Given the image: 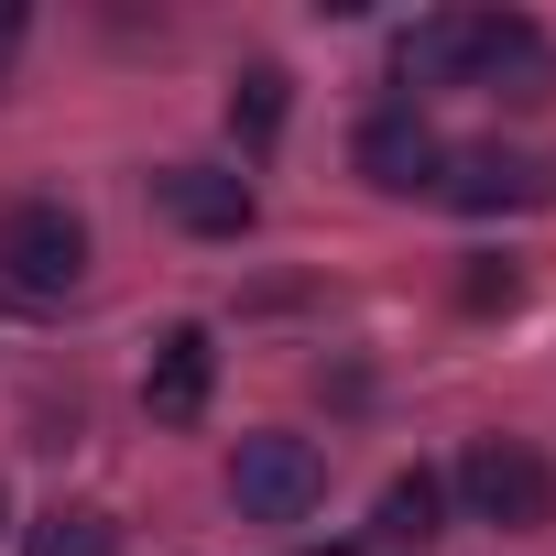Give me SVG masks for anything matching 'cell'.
I'll return each instance as SVG.
<instances>
[{"mask_svg":"<svg viewBox=\"0 0 556 556\" xmlns=\"http://www.w3.org/2000/svg\"><path fill=\"white\" fill-rule=\"evenodd\" d=\"M393 77L404 88H469V12H426L415 34H393Z\"/></svg>","mask_w":556,"mask_h":556,"instance_id":"9","label":"cell"},{"mask_svg":"<svg viewBox=\"0 0 556 556\" xmlns=\"http://www.w3.org/2000/svg\"><path fill=\"white\" fill-rule=\"evenodd\" d=\"M229 131H240V153L285 142V66H240L229 77Z\"/></svg>","mask_w":556,"mask_h":556,"instance_id":"11","label":"cell"},{"mask_svg":"<svg viewBox=\"0 0 556 556\" xmlns=\"http://www.w3.org/2000/svg\"><path fill=\"white\" fill-rule=\"evenodd\" d=\"M23 556H121V523L110 513H45L23 534Z\"/></svg>","mask_w":556,"mask_h":556,"instance_id":"12","label":"cell"},{"mask_svg":"<svg viewBox=\"0 0 556 556\" xmlns=\"http://www.w3.org/2000/svg\"><path fill=\"white\" fill-rule=\"evenodd\" d=\"M437 513H447V480H437V469H393V480H382V523H371V534H382V545H426V534H437Z\"/></svg>","mask_w":556,"mask_h":556,"instance_id":"10","label":"cell"},{"mask_svg":"<svg viewBox=\"0 0 556 556\" xmlns=\"http://www.w3.org/2000/svg\"><path fill=\"white\" fill-rule=\"evenodd\" d=\"M229 502H240L251 523H306V513L328 502V447H317V437H285V426L240 437V447H229Z\"/></svg>","mask_w":556,"mask_h":556,"instance_id":"2","label":"cell"},{"mask_svg":"<svg viewBox=\"0 0 556 556\" xmlns=\"http://www.w3.org/2000/svg\"><path fill=\"white\" fill-rule=\"evenodd\" d=\"M350 164H361V186H382V197H426V186L447 175V142L426 131V110H371L361 142H350Z\"/></svg>","mask_w":556,"mask_h":556,"instance_id":"7","label":"cell"},{"mask_svg":"<svg viewBox=\"0 0 556 556\" xmlns=\"http://www.w3.org/2000/svg\"><path fill=\"white\" fill-rule=\"evenodd\" d=\"M469 88L534 110V99H556V45L523 12H469Z\"/></svg>","mask_w":556,"mask_h":556,"instance_id":"4","label":"cell"},{"mask_svg":"<svg viewBox=\"0 0 556 556\" xmlns=\"http://www.w3.org/2000/svg\"><path fill=\"white\" fill-rule=\"evenodd\" d=\"M218 393V339L207 328H164L153 339V371H142V415L153 426H197Z\"/></svg>","mask_w":556,"mask_h":556,"instance_id":"8","label":"cell"},{"mask_svg":"<svg viewBox=\"0 0 556 556\" xmlns=\"http://www.w3.org/2000/svg\"><path fill=\"white\" fill-rule=\"evenodd\" d=\"M153 207H164L186 240H251V218H262L251 175H229V164H164V175H153Z\"/></svg>","mask_w":556,"mask_h":556,"instance_id":"6","label":"cell"},{"mask_svg":"<svg viewBox=\"0 0 556 556\" xmlns=\"http://www.w3.org/2000/svg\"><path fill=\"white\" fill-rule=\"evenodd\" d=\"M23 45V12H12V0H0V55H12Z\"/></svg>","mask_w":556,"mask_h":556,"instance_id":"14","label":"cell"},{"mask_svg":"<svg viewBox=\"0 0 556 556\" xmlns=\"http://www.w3.org/2000/svg\"><path fill=\"white\" fill-rule=\"evenodd\" d=\"M458 491H469V513L502 523V534H545V523H556V469H545L523 437H480V447L458 458Z\"/></svg>","mask_w":556,"mask_h":556,"instance_id":"3","label":"cell"},{"mask_svg":"<svg viewBox=\"0 0 556 556\" xmlns=\"http://www.w3.org/2000/svg\"><path fill=\"white\" fill-rule=\"evenodd\" d=\"M77 273H88V218L66 197H12L0 207V285H12L23 306L77 295Z\"/></svg>","mask_w":556,"mask_h":556,"instance_id":"1","label":"cell"},{"mask_svg":"<svg viewBox=\"0 0 556 556\" xmlns=\"http://www.w3.org/2000/svg\"><path fill=\"white\" fill-rule=\"evenodd\" d=\"M437 197H447V207H469V218L545 207V197H556V164H545V153H513V142H469V153H447Z\"/></svg>","mask_w":556,"mask_h":556,"instance_id":"5","label":"cell"},{"mask_svg":"<svg viewBox=\"0 0 556 556\" xmlns=\"http://www.w3.org/2000/svg\"><path fill=\"white\" fill-rule=\"evenodd\" d=\"M513 295H523V273H513V262H469V273H458V306H469V317H502Z\"/></svg>","mask_w":556,"mask_h":556,"instance_id":"13","label":"cell"}]
</instances>
